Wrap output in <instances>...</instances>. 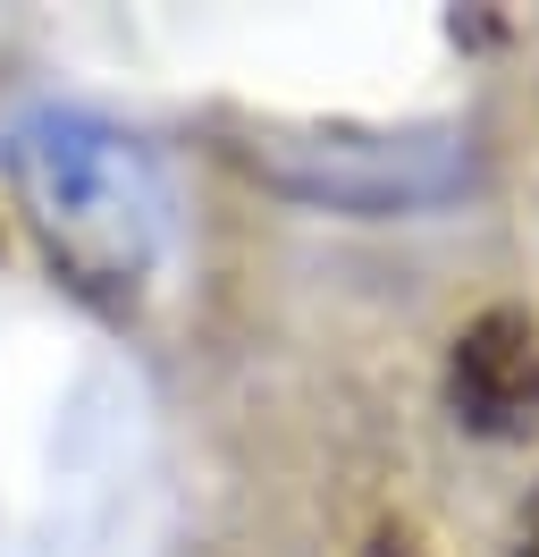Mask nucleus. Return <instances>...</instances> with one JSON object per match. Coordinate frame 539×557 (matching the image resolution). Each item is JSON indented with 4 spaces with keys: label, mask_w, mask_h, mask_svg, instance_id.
Returning <instances> with one entry per match:
<instances>
[{
    "label": "nucleus",
    "mask_w": 539,
    "mask_h": 557,
    "mask_svg": "<svg viewBox=\"0 0 539 557\" xmlns=\"http://www.w3.org/2000/svg\"><path fill=\"white\" fill-rule=\"evenodd\" d=\"M447 397L489 440L531 431L539 422V321L523 305H489L480 321H464V338L447 355Z\"/></svg>",
    "instance_id": "nucleus-1"
},
{
    "label": "nucleus",
    "mask_w": 539,
    "mask_h": 557,
    "mask_svg": "<svg viewBox=\"0 0 539 557\" xmlns=\"http://www.w3.org/2000/svg\"><path fill=\"white\" fill-rule=\"evenodd\" d=\"M505 557H539V490L514 507V532H505Z\"/></svg>",
    "instance_id": "nucleus-2"
}]
</instances>
